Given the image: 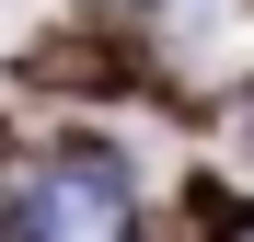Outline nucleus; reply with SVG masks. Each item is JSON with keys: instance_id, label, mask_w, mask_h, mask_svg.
I'll list each match as a JSON object with an SVG mask.
<instances>
[{"instance_id": "obj_1", "label": "nucleus", "mask_w": 254, "mask_h": 242, "mask_svg": "<svg viewBox=\"0 0 254 242\" xmlns=\"http://www.w3.org/2000/svg\"><path fill=\"white\" fill-rule=\"evenodd\" d=\"M35 231H47V242H116V196H104V173H93V185L58 173L47 196H35Z\"/></svg>"}]
</instances>
